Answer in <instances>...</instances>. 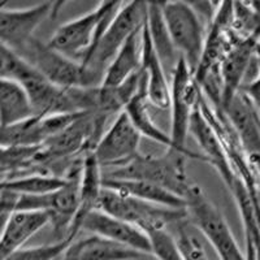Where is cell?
Wrapping results in <instances>:
<instances>
[{"mask_svg": "<svg viewBox=\"0 0 260 260\" xmlns=\"http://www.w3.org/2000/svg\"><path fill=\"white\" fill-rule=\"evenodd\" d=\"M141 76H142L148 102L161 110L169 108L171 107V83L168 82V73L157 56L146 21L142 27Z\"/></svg>", "mask_w": 260, "mask_h": 260, "instance_id": "15", "label": "cell"}, {"mask_svg": "<svg viewBox=\"0 0 260 260\" xmlns=\"http://www.w3.org/2000/svg\"><path fill=\"white\" fill-rule=\"evenodd\" d=\"M148 237L152 247L151 255L157 260H185L176 243L175 237L172 236L168 229L151 232L148 233Z\"/></svg>", "mask_w": 260, "mask_h": 260, "instance_id": "28", "label": "cell"}, {"mask_svg": "<svg viewBox=\"0 0 260 260\" xmlns=\"http://www.w3.org/2000/svg\"><path fill=\"white\" fill-rule=\"evenodd\" d=\"M189 133L194 137L195 142L201 146L206 162L211 164L217 171L228 189L232 190L237 180V175L233 169L231 156L228 154L219 132L202 112L199 104L192 115Z\"/></svg>", "mask_w": 260, "mask_h": 260, "instance_id": "13", "label": "cell"}, {"mask_svg": "<svg viewBox=\"0 0 260 260\" xmlns=\"http://www.w3.org/2000/svg\"><path fill=\"white\" fill-rule=\"evenodd\" d=\"M201 86L183 59L180 60L171 82V136L172 148L189 159L206 162L203 154H195L185 146L192 115L198 106Z\"/></svg>", "mask_w": 260, "mask_h": 260, "instance_id": "7", "label": "cell"}, {"mask_svg": "<svg viewBox=\"0 0 260 260\" xmlns=\"http://www.w3.org/2000/svg\"><path fill=\"white\" fill-rule=\"evenodd\" d=\"M146 25H147L148 32L152 39L157 56H159L162 67L166 68L167 73L171 74L172 77L182 57L180 56L178 51L172 43V39L167 30L161 12V3H148Z\"/></svg>", "mask_w": 260, "mask_h": 260, "instance_id": "22", "label": "cell"}, {"mask_svg": "<svg viewBox=\"0 0 260 260\" xmlns=\"http://www.w3.org/2000/svg\"><path fill=\"white\" fill-rule=\"evenodd\" d=\"M257 108H259V111H260V104H257Z\"/></svg>", "mask_w": 260, "mask_h": 260, "instance_id": "29", "label": "cell"}, {"mask_svg": "<svg viewBox=\"0 0 260 260\" xmlns=\"http://www.w3.org/2000/svg\"><path fill=\"white\" fill-rule=\"evenodd\" d=\"M145 254L91 234L74 240L60 260H139Z\"/></svg>", "mask_w": 260, "mask_h": 260, "instance_id": "17", "label": "cell"}, {"mask_svg": "<svg viewBox=\"0 0 260 260\" xmlns=\"http://www.w3.org/2000/svg\"><path fill=\"white\" fill-rule=\"evenodd\" d=\"M81 231L133 248L141 254L151 255L152 251L150 237L146 232L101 210H94L85 216Z\"/></svg>", "mask_w": 260, "mask_h": 260, "instance_id": "12", "label": "cell"}, {"mask_svg": "<svg viewBox=\"0 0 260 260\" xmlns=\"http://www.w3.org/2000/svg\"><path fill=\"white\" fill-rule=\"evenodd\" d=\"M103 168L90 151L83 157L82 172L80 178V211L72 226L69 236L77 237L81 231V222L91 211L98 210V203L103 191Z\"/></svg>", "mask_w": 260, "mask_h": 260, "instance_id": "18", "label": "cell"}, {"mask_svg": "<svg viewBox=\"0 0 260 260\" xmlns=\"http://www.w3.org/2000/svg\"><path fill=\"white\" fill-rule=\"evenodd\" d=\"M48 139L43 117L36 116L26 121L2 129V147L42 146Z\"/></svg>", "mask_w": 260, "mask_h": 260, "instance_id": "25", "label": "cell"}, {"mask_svg": "<svg viewBox=\"0 0 260 260\" xmlns=\"http://www.w3.org/2000/svg\"><path fill=\"white\" fill-rule=\"evenodd\" d=\"M98 210L124 220L147 234L168 229L173 224L187 217L186 210L162 207L106 187L102 191Z\"/></svg>", "mask_w": 260, "mask_h": 260, "instance_id": "6", "label": "cell"}, {"mask_svg": "<svg viewBox=\"0 0 260 260\" xmlns=\"http://www.w3.org/2000/svg\"><path fill=\"white\" fill-rule=\"evenodd\" d=\"M30 98L25 89L16 81L0 80V124L3 127L36 117Z\"/></svg>", "mask_w": 260, "mask_h": 260, "instance_id": "21", "label": "cell"}, {"mask_svg": "<svg viewBox=\"0 0 260 260\" xmlns=\"http://www.w3.org/2000/svg\"><path fill=\"white\" fill-rule=\"evenodd\" d=\"M103 186L106 189L115 190L121 194L129 195L141 201L154 203L157 206L177 210H186V201L168 190L146 182V181L137 180H113V178H103Z\"/></svg>", "mask_w": 260, "mask_h": 260, "instance_id": "20", "label": "cell"}, {"mask_svg": "<svg viewBox=\"0 0 260 260\" xmlns=\"http://www.w3.org/2000/svg\"><path fill=\"white\" fill-rule=\"evenodd\" d=\"M50 224V215L42 211H15L2 224V259L18 251L42 228Z\"/></svg>", "mask_w": 260, "mask_h": 260, "instance_id": "16", "label": "cell"}, {"mask_svg": "<svg viewBox=\"0 0 260 260\" xmlns=\"http://www.w3.org/2000/svg\"><path fill=\"white\" fill-rule=\"evenodd\" d=\"M74 240L76 237L68 236L64 240L55 241L48 245L22 247L2 260H57L62 256Z\"/></svg>", "mask_w": 260, "mask_h": 260, "instance_id": "27", "label": "cell"}, {"mask_svg": "<svg viewBox=\"0 0 260 260\" xmlns=\"http://www.w3.org/2000/svg\"><path fill=\"white\" fill-rule=\"evenodd\" d=\"M15 52L62 89H86L103 83V73L57 52L38 38H32Z\"/></svg>", "mask_w": 260, "mask_h": 260, "instance_id": "4", "label": "cell"}, {"mask_svg": "<svg viewBox=\"0 0 260 260\" xmlns=\"http://www.w3.org/2000/svg\"><path fill=\"white\" fill-rule=\"evenodd\" d=\"M141 78H142V76H141ZM148 103L150 102L147 99V94H146L145 85H143L142 81L141 89L134 95L133 99L127 103L124 112L126 113L132 124L134 125V127H136L137 132L141 136L146 137V138L151 139V141H154L156 143H160V145L166 146L167 150L172 148L171 136L167 134L166 132H162L155 124L150 115V111H148Z\"/></svg>", "mask_w": 260, "mask_h": 260, "instance_id": "23", "label": "cell"}, {"mask_svg": "<svg viewBox=\"0 0 260 260\" xmlns=\"http://www.w3.org/2000/svg\"><path fill=\"white\" fill-rule=\"evenodd\" d=\"M161 12L172 43L195 74L203 56L207 26L191 3H161Z\"/></svg>", "mask_w": 260, "mask_h": 260, "instance_id": "8", "label": "cell"}, {"mask_svg": "<svg viewBox=\"0 0 260 260\" xmlns=\"http://www.w3.org/2000/svg\"><path fill=\"white\" fill-rule=\"evenodd\" d=\"M64 3L45 2L26 8H6L0 6V41L2 46L16 51L31 41L34 31L47 18L59 13Z\"/></svg>", "mask_w": 260, "mask_h": 260, "instance_id": "10", "label": "cell"}, {"mask_svg": "<svg viewBox=\"0 0 260 260\" xmlns=\"http://www.w3.org/2000/svg\"><path fill=\"white\" fill-rule=\"evenodd\" d=\"M0 74L2 78L16 81L27 92L37 116L78 112L73 89H62L39 73L31 64L11 48H0Z\"/></svg>", "mask_w": 260, "mask_h": 260, "instance_id": "1", "label": "cell"}, {"mask_svg": "<svg viewBox=\"0 0 260 260\" xmlns=\"http://www.w3.org/2000/svg\"><path fill=\"white\" fill-rule=\"evenodd\" d=\"M168 231L175 237L176 243L185 260H210L202 242V234L190 221L189 216L169 226Z\"/></svg>", "mask_w": 260, "mask_h": 260, "instance_id": "26", "label": "cell"}, {"mask_svg": "<svg viewBox=\"0 0 260 260\" xmlns=\"http://www.w3.org/2000/svg\"><path fill=\"white\" fill-rule=\"evenodd\" d=\"M189 157L175 150H167L162 155H143L139 152L125 166L110 172H103L104 178L137 180L154 183L186 201L187 194L195 183L186 172Z\"/></svg>", "mask_w": 260, "mask_h": 260, "instance_id": "2", "label": "cell"}, {"mask_svg": "<svg viewBox=\"0 0 260 260\" xmlns=\"http://www.w3.org/2000/svg\"><path fill=\"white\" fill-rule=\"evenodd\" d=\"M142 67V29L130 37L104 73V87H117L141 72Z\"/></svg>", "mask_w": 260, "mask_h": 260, "instance_id": "19", "label": "cell"}, {"mask_svg": "<svg viewBox=\"0 0 260 260\" xmlns=\"http://www.w3.org/2000/svg\"><path fill=\"white\" fill-rule=\"evenodd\" d=\"M122 2H103L94 9L57 27L47 45L57 52L82 62L111 26Z\"/></svg>", "mask_w": 260, "mask_h": 260, "instance_id": "3", "label": "cell"}, {"mask_svg": "<svg viewBox=\"0 0 260 260\" xmlns=\"http://www.w3.org/2000/svg\"><path fill=\"white\" fill-rule=\"evenodd\" d=\"M186 211L190 221L211 243L220 260H247L225 217L198 185L187 194Z\"/></svg>", "mask_w": 260, "mask_h": 260, "instance_id": "5", "label": "cell"}, {"mask_svg": "<svg viewBox=\"0 0 260 260\" xmlns=\"http://www.w3.org/2000/svg\"><path fill=\"white\" fill-rule=\"evenodd\" d=\"M147 8L148 3L145 2L122 4L111 26L98 42L94 50L86 56L82 64L103 74L106 73V69L115 59L118 51L121 50L125 42L143 27L147 17Z\"/></svg>", "mask_w": 260, "mask_h": 260, "instance_id": "9", "label": "cell"}, {"mask_svg": "<svg viewBox=\"0 0 260 260\" xmlns=\"http://www.w3.org/2000/svg\"><path fill=\"white\" fill-rule=\"evenodd\" d=\"M248 159L260 157V111L251 98L240 91L224 110Z\"/></svg>", "mask_w": 260, "mask_h": 260, "instance_id": "14", "label": "cell"}, {"mask_svg": "<svg viewBox=\"0 0 260 260\" xmlns=\"http://www.w3.org/2000/svg\"><path fill=\"white\" fill-rule=\"evenodd\" d=\"M142 136L125 112H121L104 132L103 137L94 148V155L99 164L113 169L125 166L139 154Z\"/></svg>", "mask_w": 260, "mask_h": 260, "instance_id": "11", "label": "cell"}, {"mask_svg": "<svg viewBox=\"0 0 260 260\" xmlns=\"http://www.w3.org/2000/svg\"><path fill=\"white\" fill-rule=\"evenodd\" d=\"M68 180L59 176L31 172L12 178L2 180V189L20 195H46L64 187Z\"/></svg>", "mask_w": 260, "mask_h": 260, "instance_id": "24", "label": "cell"}]
</instances>
